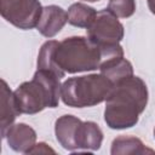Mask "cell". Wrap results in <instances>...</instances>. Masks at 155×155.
<instances>
[{"mask_svg": "<svg viewBox=\"0 0 155 155\" xmlns=\"http://www.w3.org/2000/svg\"><path fill=\"white\" fill-rule=\"evenodd\" d=\"M81 120L74 115H62L54 122V134L58 143L68 151H76V132Z\"/></svg>", "mask_w": 155, "mask_h": 155, "instance_id": "cell-9", "label": "cell"}, {"mask_svg": "<svg viewBox=\"0 0 155 155\" xmlns=\"http://www.w3.org/2000/svg\"><path fill=\"white\" fill-rule=\"evenodd\" d=\"M103 132L93 121H81L76 132L78 150L96 151L102 147Z\"/></svg>", "mask_w": 155, "mask_h": 155, "instance_id": "cell-11", "label": "cell"}, {"mask_svg": "<svg viewBox=\"0 0 155 155\" xmlns=\"http://www.w3.org/2000/svg\"><path fill=\"white\" fill-rule=\"evenodd\" d=\"M121 45L101 47L87 36H70L62 41L47 40L40 47L36 67L54 73L61 79L68 74L92 71L114 57H122Z\"/></svg>", "mask_w": 155, "mask_h": 155, "instance_id": "cell-1", "label": "cell"}, {"mask_svg": "<svg viewBox=\"0 0 155 155\" xmlns=\"http://www.w3.org/2000/svg\"><path fill=\"white\" fill-rule=\"evenodd\" d=\"M61 78L52 71L36 69L30 81L22 82L15 91V99L21 114H38L46 108L58 107Z\"/></svg>", "mask_w": 155, "mask_h": 155, "instance_id": "cell-3", "label": "cell"}, {"mask_svg": "<svg viewBox=\"0 0 155 155\" xmlns=\"http://www.w3.org/2000/svg\"><path fill=\"white\" fill-rule=\"evenodd\" d=\"M148 87L139 76H130L115 84L105 101L104 121L111 130L136 126L148 104Z\"/></svg>", "mask_w": 155, "mask_h": 155, "instance_id": "cell-2", "label": "cell"}, {"mask_svg": "<svg viewBox=\"0 0 155 155\" xmlns=\"http://www.w3.org/2000/svg\"><path fill=\"white\" fill-rule=\"evenodd\" d=\"M154 138H155V128H154Z\"/></svg>", "mask_w": 155, "mask_h": 155, "instance_id": "cell-19", "label": "cell"}, {"mask_svg": "<svg viewBox=\"0 0 155 155\" xmlns=\"http://www.w3.org/2000/svg\"><path fill=\"white\" fill-rule=\"evenodd\" d=\"M0 94H1V107H0V133L1 138L4 139L6 136V132L8 128L13 125L16 117L21 115V111L18 110L15 94L10 90L7 82L1 79V88H0Z\"/></svg>", "mask_w": 155, "mask_h": 155, "instance_id": "cell-10", "label": "cell"}, {"mask_svg": "<svg viewBox=\"0 0 155 155\" xmlns=\"http://www.w3.org/2000/svg\"><path fill=\"white\" fill-rule=\"evenodd\" d=\"M107 8L117 18H128L136 12V0H109Z\"/></svg>", "mask_w": 155, "mask_h": 155, "instance_id": "cell-15", "label": "cell"}, {"mask_svg": "<svg viewBox=\"0 0 155 155\" xmlns=\"http://www.w3.org/2000/svg\"><path fill=\"white\" fill-rule=\"evenodd\" d=\"M4 139H6L8 147L12 150L28 154V151L36 143V132L31 126L24 122H18L13 124L8 128Z\"/></svg>", "mask_w": 155, "mask_h": 155, "instance_id": "cell-8", "label": "cell"}, {"mask_svg": "<svg viewBox=\"0 0 155 155\" xmlns=\"http://www.w3.org/2000/svg\"><path fill=\"white\" fill-rule=\"evenodd\" d=\"M97 16V11L84 4V2H75L71 4L68 8V23L78 27V28H88Z\"/></svg>", "mask_w": 155, "mask_h": 155, "instance_id": "cell-14", "label": "cell"}, {"mask_svg": "<svg viewBox=\"0 0 155 155\" xmlns=\"http://www.w3.org/2000/svg\"><path fill=\"white\" fill-rule=\"evenodd\" d=\"M82 1H86V2H97L99 0H82Z\"/></svg>", "mask_w": 155, "mask_h": 155, "instance_id": "cell-18", "label": "cell"}, {"mask_svg": "<svg viewBox=\"0 0 155 155\" xmlns=\"http://www.w3.org/2000/svg\"><path fill=\"white\" fill-rule=\"evenodd\" d=\"M86 31L87 38L101 47L119 45L125 35L122 23L108 8L97 12L94 21Z\"/></svg>", "mask_w": 155, "mask_h": 155, "instance_id": "cell-6", "label": "cell"}, {"mask_svg": "<svg viewBox=\"0 0 155 155\" xmlns=\"http://www.w3.org/2000/svg\"><path fill=\"white\" fill-rule=\"evenodd\" d=\"M114 84L102 73L67 79L61 87L63 103L71 108H87L105 102Z\"/></svg>", "mask_w": 155, "mask_h": 155, "instance_id": "cell-4", "label": "cell"}, {"mask_svg": "<svg viewBox=\"0 0 155 155\" xmlns=\"http://www.w3.org/2000/svg\"><path fill=\"white\" fill-rule=\"evenodd\" d=\"M42 8L39 0H0L2 18L23 30L38 27Z\"/></svg>", "mask_w": 155, "mask_h": 155, "instance_id": "cell-5", "label": "cell"}, {"mask_svg": "<svg viewBox=\"0 0 155 155\" xmlns=\"http://www.w3.org/2000/svg\"><path fill=\"white\" fill-rule=\"evenodd\" d=\"M99 71L105 75L114 85L120 82L124 79H127L133 75V67L130 61L122 57H114L111 59L105 61L101 68Z\"/></svg>", "mask_w": 155, "mask_h": 155, "instance_id": "cell-12", "label": "cell"}, {"mask_svg": "<svg viewBox=\"0 0 155 155\" xmlns=\"http://www.w3.org/2000/svg\"><path fill=\"white\" fill-rule=\"evenodd\" d=\"M148 1V7L153 15H155V0H147Z\"/></svg>", "mask_w": 155, "mask_h": 155, "instance_id": "cell-17", "label": "cell"}, {"mask_svg": "<svg viewBox=\"0 0 155 155\" xmlns=\"http://www.w3.org/2000/svg\"><path fill=\"white\" fill-rule=\"evenodd\" d=\"M68 22V12L58 5H48L42 8L40 21L38 23V31L45 38H53L57 35Z\"/></svg>", "mask_w": 155, "mask_h": 155, "instance_id": "cell-7", "label": "cell"}, {"mask_svg": "<svg viewBox=\"0 0 155 155\" xmlns=\"http://www.w3.org/2000/svg\"><path fill=\"white\" fill-rule=\"evenodd\" d=\"M110 153L113 155H127V154H147L154 153L153 149H149L144 145V143L132 136H119L111 143Z\"/></svg>", "mask_w": 155, "mask_h": 155, "instance_id": "cell-13", "label": "cell"}, {"mask_svg": "<svg viewBox=\"0 0 155 155\" xmlns=\"http://www.w3.org/2000/svg\"><path fill=\"white\" fill-rule=\"evenodd\" d=\"M48 153L56 154V150L52 149L51 147H48V144H46L44 142L35 143L34 147L28 151V154H48Z\"/></svg>", "mask_w": 155, "mask_h": 155, "instance_id": "cell-16", "label": "cell"}]
</instances>
